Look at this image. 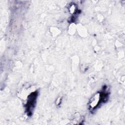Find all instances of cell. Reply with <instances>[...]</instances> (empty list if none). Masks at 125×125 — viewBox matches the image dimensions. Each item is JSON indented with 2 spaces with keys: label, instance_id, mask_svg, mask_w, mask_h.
<instances>
[{
  "label": "cell",
  "instance_id": "cell-1",
  "mask_svg": "<svg viewBox=\"0 0 125 125\" xmlns=\"http://www.w3.org/2000/svg\"><path fill=\"white\" fill-rule=\"evenodd\" d=\"M101 95L99 93L95 94L90 99L89 102V106L91 108H93L96 107L100 100Z\"/></svg>",
  "mask_w": 125,
  "mask_h": 125
}]
</instances>
